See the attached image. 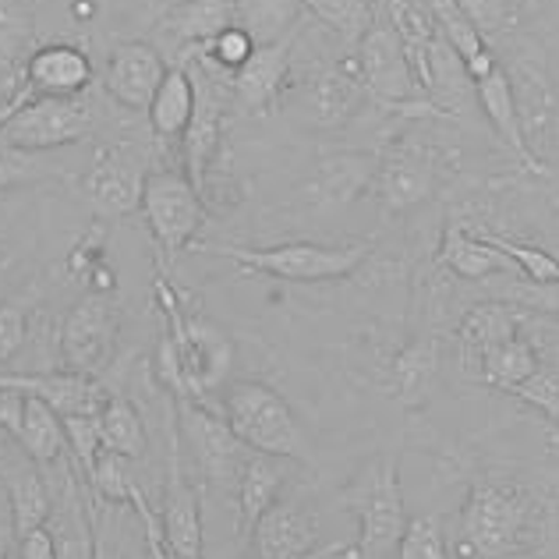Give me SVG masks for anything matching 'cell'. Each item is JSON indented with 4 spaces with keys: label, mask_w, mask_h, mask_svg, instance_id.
Returning a JSON list of instances; mask_svg holds the SVG:
<instances>
[{
    "label": "cell",
    "mask_w": 559,
    "mask_h": 559,
    "mask_svg": "<svg viewBox=\"0 0 559 559\" xmlns=\"http://www.w3.org/2000/svg\"><path fill=\"white\" fill-rule=\"evenodd\" d=\"M145 114H150V128L156 139H164V142L185 139L191 114H195V79H191V71L185 64L167 68V79L159 82V90Z\"/></svg>",
    "instance_id": "obj_24"
},
{
    "label": "cell",
    "mask_w": 559,
    "mask_h": 559,
    "mask_svg": "<svg viewBox=\"0 0 559 559\" xmlns=\"http://www.w3.org/2000/svg\"><path fill=\"white\" fill-rule=\"evenodd\" d=\"M429 8H432L439 36H443L453 47V53L461 57V64L467 68L471 82L489 75V71L496 68V57L489 50V43H485V36L478 33L475 25H471V19L461 11L457 0H429Z\"/></svg>",
    "instance_id": "obj_26"
},
{
    "label": "cell",
    "mask_w": 559,
    "mask_h": 559,
    "mask_svg": "<svg viewBox=\"0 0 559 559\" xmlns=\"http://www.w3.org/2000/svg\"><path fill=\"white\" fill-rule=\"evenodd\" d=\"M510 333H518V319L503 305H478L475 312H467L461 322V358L467 369H478L485 350Z\"/></svg>",
    "instance_id": "obj_32"
},
{
    "label": "cell",
    "mask_w": 559,
    "mask_h": 559,
    "mask_svg": "<svg viewBox=\"0 0 559 559\" xmlns=\"http://www.w3.org/2000/svg\"><path fill=\"white\" fill-rule=\"evenodd\" d=\"M219 139V99L213 90H195V114H191V124L185 131V164L188 174L185 178L199 188V195L205 191V170H210V159Z\"/></svg>",
    "instance_id": "obj_27"
},
{
    "label": "cell",
    "mask_w": 559,
    "mask_h": 559,
    "mask_svg": "<svg viewBox=\"0 0 559 559\" xmlns=\"http://www.w3.org/2000/svg\"><path fill=\"white\" fill-rule=\"evenodd\" d=\"M0 390L4 393H25L39 396L43 404H50L61 418L71 415H99L103 404L110 401V393L99 386L96 376L82 372H25V376H0Z\"/></svg>",
    "instance_id": "obj_16"
},
{
    "label": "cell",
    "mask_w": 559,
    "mask_h": 559,
    "mask_svg": "<svg viewBox=\"0 0 559 559\" xmlns=\"http://www.w3.org/2000/svg\"><path fill=\"white\" fill-rule=\"evenodd\" d=\"M439 376V344L436 341H415L404 347L393 361V390L396 401L404 404H421L429 396L432 382Z\"/></svg>",
    "instance_id": "obj_31"
},
{
    "label": "cell",
    "mask_w": 559,
    "mask_h": 559,
    "mask_svg": "<svg viewBox=\"0 0 559 559\" xmlns=\"http://www.w3.org/2000/svg\"><path fill=\"white\" fill-rule=\"evenodd\" d=\"M376 188H379L382 205L393 213H404L411 205L425 202L436 188L432 156L418 150V145H401V150H393L386 159H382Z\"/></svg>",
    "instance_id": "obj_19"
},
{
    "label": "cell",
    "mask_w": 559,
    "mask_h": 559,
    "mask_svg": "<svg viewBox=\"0 0 559 559\" xmlns=\"http://www.w3.org/2000/svg\"><path fill=\"white\" fill-rule=\"evenodd\" d=\"M142 216L150 224V234L164 259H174L178 252L195 241L202 227V195L185 174L174 170H150L142 188Z\"/></svg>",
    "instance_id": "obj_6"
},
{
    "label": "cell",
    "mask_w": 559,
    "mask_h": 559,
    "mask_svg": "<svg viewBox=\"0 0 559 559\" xmlns=\"http://www.w3.org/2000/svg\"><path fill=\"white\" fill-rule=\"evenodd\" d=\"M178 425L205 481L216 485L219 492L234 496V485H238V471L248 457V447H241V439L230 432L224 415L195 404L191 396H178Z\"/></svg>",
    "instance_id": "obj_7"
},
{
    "label": "cell",
    "mask_w": 559,
    "mask_h": 559,
    "mask_svg": "<svg viewBox=\"0 0 559 559\" xmlns=\"http://www.w3.org/2000/svg\"><path fill=\"white\" fill-rule=\"evenodd\" d=\"M475 85V96L481 103V110L485 117L492 121L496 128V135L503 139V145L524 164V170H542V164L535 159V153L527 150V142H524V131H521V117H518V99H513V82H510V71L503 68H492L489 75H481L471 82Z\"/></svg>",
    "instance_id": "obj_20"
},
{
    "label": "cell",
    "mask_w": 559,
    "mask_h": 559,
    "mask_svg": "<svg viewBox=\"0 0 559 559\" xmlns=\"http://www.w3.org/2000/svg\"><path fill=\"white\" fill-rule=\"evenodd\" d=\"M0 425H4L14 436V443L25 450V457L39 467H53L68 457L64 421L50 404H43L39 396L0 390Z\"/></svg>",
    "instance_id": "obj_11"
},
{
    "label": "cell",
    "mask_w": 559,
    "mask_h": 559,
    "mask_svg": "<svg viewBox=\"0 0 559 559\" xmlns=\"http://www.w3.org/2000/svg\"><path fill=\"white\" fill-rule=\"evenodd\" d=\"M61 421H64V439H68V457L75 461L82 478H90L96 461H99V453H103L99 415H71Z\"/></svg>",
    "instance_id": "obj_36"
},
{
    "label": "cell",
    "mask_w": 559,
    "mask_h": 559,
    "mask_svg": "<svg viewBox=\"0 0 559 559\" xmlns=\"http://www.w3.org/2000/svg\"><path fill=\"white\" fill-rule=\"evenodd\" d=\"M510 393H513V396H521L524 404L538 407L549 421L559 425V372H552V369H538L535 376H527V379L521 382V386H513Z\"/></svg>",
    "instance_id": "obj_39"
},
{
    "label": "cell",
    "mask_w": 559,
    "mask_h": 559,
    "mask_svg": "<svg viewBox=\"0 0 559 559\" xmlns=\"http://www.w3.org/2000/svg\"><path fill=\"white\" fill-rule=\"evenodd\" d=\"M396 559H450L447 535L436 518H411L401 542H396Z\"/></svg>",
    "instance_id": "obj_37"
},
{
    "label": "cell",
    "mask_w": 559,
    "mask_h": 559,
    "mask_svg": "<svg viewBox=\"0 0 559 559\" xmlns=\"http://www.w3.org/2000/svg\"><path fill=\"white\" fill-rule=\"evenodd\" d=\"M234 25L252 39V47H276L294 39L301 22V0H230Z\"/></svg>",
    "instance_id": "obj_25"
},
{
    "label": "cell",
    "mask_w": 559,
    "mask_h": 559,
    "mask_svg": "<svg viewBox=\"0 0 559 559\" xmlns=\"http://www.w3.org/2000/svg\"><path fill=\"white\" fill-rule=\"evenodd\" d=\"M255 559H305L319 542V521L301 503H276L248 532Z\"/></svg>",
    "instance_id": "obj_17"
},
{
    "label": "cell",
    "mask_w": 559,
    "mask_h": 559,
    "mask_svg": "<svg viewBox=\"0 0 559 559\" xmlns=\"http://www.w3.org/2000/svg\"><path fill=\"white\" fill-rule=\"evenodd\" d=\"M93 103L82 96H36L22 103L4 124L0 142L25 153H53L61 145H75L93 131Z\"/></svg>",
    "instance_id": "obj_5"
},
{
    "label": "cell",
    "mask_w": 559,
    "mask_h": 559,
    "mask_svg": "<svg viewBox=\"0 0 559 559\" xmlns=\"http://www.w3.org/2000/svg\"><path fill=\"white\" fill-rule=\"evenodd\" d=\"M93 85V61L82 47L47 43L36 47L22 64V85H14L25 103L36 96H82Z\"/></svg>",
    "instance_id": "obj_13"
},
{
    "label": "cell",
    "mask_w": 559,
    "mask_h": 559,
    "mask_svg": "<svg viewBox=\"0 0 559 559\" xmlns=\"http://www.w3.org/2000/svg\"><path fill=\"white\" fill-rule=\"evenodd\" d=\"M145 178H150V164L139 145H107L96 153L93 167L82 174V195L96 216L121 219L142 205Z\"/></svg>",
    "instance_id": "obj_8"
},
{
    "label": "cell",
    "mask_w": 559,
    "mask_h": 559,
    "mask_svg": "<svg viewBox=\"0 0 559 559\" xmlns=\"http://www.w3.org/2000/svg\"><path fill=\"white\" fill-rule=\"evenodd\" d=\"M510 19L521 22H556L559 19V0H507Z\"/></svg>",
    "instance_id": "obj_43"
},
{
    "label": "cell",
    "mask_w": 559,
    "mask_h": 559,
    "mask_svg": "<svg viewBox=\"0 0 559 559\" xmlns=\"http://www.w3.org/2000/svg\"><path fill=\"white\" fill-rule=\"evenodd\" d=\"M53 174H61V164H53L50 153H25L0 142V191L53 178Z\"/></svg>",
    "instance_id": "obj_35"
},
{
    "label": "cell",
    "mask_w": 559,
    "mask_h": 559,
    "mask_svg": "<svg viewBox=\"0 0 559 559\" xmlns=\"http://www.w3.org/2000/svg\"><path fill=\"white\" fill-rule=\"evenodd\" d=\"M117 341V308L110 294L93 290L71 308L61 322V361L64 369L96 376L110 365Z\"/></svg>",
    "instance_id": "obj_9"
},
{
    "label": "cell",
    "mask_w": 559,
    "mask_h": 559,
    "mask_svg": "<svg viewBox=\"0 0 559 559\" xmlns=\"http://www.w3.org/2000/svg\"><path fill=\"white\" fill-rule=\"evenodd\" d=\"M167 79V61L153 43L128 39L114 47L103 68V90L124 110H150V103Z\"/></svg>",
    "instance_id": "obj_12"
},
{
    "label": "cell",
    "mask_w": 559,
    "mask_h": 559,
    "mask_svg": "<svg viewBox=\"0 0 559 559\" xmlns=\"http://www.w3.org/2000/svg\"><path fill=\"white\" fill-rule=\"evenodd\" d=\"M4 489H8V503H11V532L14 538H22L28 532H36L50 521L53 510V496L50 485L43 478V467L33 461L22 464H8L4 467Z\"/></svg>",
    "instance_id": "obj_23"
},
{
    "label": "cell",
    "mask_w": 559,
    "mask_h": 559,
    "mask_svg": "<svg viewBox=\"0 0 559 559\" xmlns=\"http://www.w3.org/2000/svg\"><path fill=\"white\" fill-rule=\"evenodd\" d=\"M28 333V308L25 301H0V361L14 358Z\"/></svg>",
    "instance_id": "obj_40"
},
{
    "label": "cell",
    "mask_w": 559,
    "mask_h": 559,
    "mask_svg": "<svg viewBox=\"0 0 559 559\" xmlns=\"http://www.w3.org/2000/svg\"><path fill=\"white\" fill-rule=\"evenodd\" d=\"M93 524H96V556L93 559H121L114 549V542L107 538V532H103V524L96 518H93Z\"/></svg>",
    "instance_id": "obj_45"
},
{
    "label": "cell",
    "mask_w": 559,
    "mask_h": 559,
    "mask_svg": "<svg viewBox=\"0 0 559 559\" xmlns=\"http://www.w3.org/2000/svg\"><path fill=\"white\" fill-rule=\"evenodd\" d=\"M538 369H542V361L535 355V347L527 344L521 333H510V336H503V341H496L478 361L481 379L489 382V386L507 390V393L513 386H521V382L527 376H535Z\"/></svg>",
    "instance_id": "obj_29"
},
{
    "label": "cell",
    "mask_w": 559,
    "mask_h": 559,
    "mask_svg": "<svg viewBox=\"0 0 559 559\" xmlns=\"http://www.w3.org/2000/svg\"><path fill=\"white\" fill-rule=\"evenodd\" d=\"M485 241L492 248H499L510 262L513 270L521 276H527L532 284L538 287H559V259L542 252V248H532V245H518V241H507V238H496V234H485Z\"/></svg>",
    "instance_id": "obj_34"
},
{
    "label": "cell",
    "mask_w": 559,
    "mask_h": 559,
    "mask_svg": "<svg viewBox=\"0 0 559 559\" xmlns=\"http://www.w3.org/2000/svg\"><path fill=\"white\" fill-rule=\"evenodd\" d=\"M99 439L103 450L117 453L124 461H142L150 450V436H145V421L139 407L124 401V396H110L99 411Z\"/></svg>",
    "instance_id": "obj_30"
},
{
    "label": "cell",
    "mask_w": 559,
    "mask_h": 559,
    "mask_svg": "<svg viewBox=\"0 0 559 559\" xmlns=\"http://www.w3.org/2000/svg\"><path fill=\"white\" fill-rule=\"evenodd\" d=\"M439 259H443L447 270H453L464 280H485V276H496V273H513V262L499 252V248H492L485 238H475V234L457 230V227L447 230V241H443Z\"/></svg>",
    "instance_id": "obj_28"
},
{
    "label": "cell",
    "mask_w": 559,
    "mask_h": 559,
    "mask_svg": "<svg viewBox=\"0 0 559 559\" xmlns=\"http://www.w3.org/2000/svg\"><path fill=\"white\" fill-rule=\"evenodd\" d=\"M284 489V467L280 457L270 453H255L248 450V457L238 471V485H234V499H238V532L248 538V532L259 524V518L266 513Z\"/></svg>",
    "instance_id": "obj_22"
},
{
    "label": "cell",
    "mask_w": 559,
    "mask_h": 559,
    "mask_svg": "<svg viewBox=\"0 0 559 559\" xmlns=\"http://www.w3.org/2000/svg\"><path fill=\"white\" fill-rule=\"evenodd\" d=\"M234 28V4L230 0H181L167 14H159L153 28V47L178 50V53H199L210 50L213 43Z\"/></svg>",
    "instance_id": "obj_14"
},
{
    "label": "cell",
    "mask_w": 559,
    "mask_h": 559,
    "mask_svg": "<svg viewBox=\"0 0 559 559\" xmlns=\"http://www.w3.org/2000/svg\"><path fill=\"white\" fill-rule=\"evenodd\" d=\"M290 68V39L276 47H255L252 57L230 71V96L245 114H266L284 93V79Z\"/></svg>",
    "instance_id": "obj_18"
},
{
    "label": "cell",
    "mask_w": 559,
    "mask_h": 559,
    "mask_svg": "<svg viewBox=\"0 0 559 559\" xmlns=\"http://www.w3.org/2000/svg\"><path fill=\"white\" fill-rule=\"evenodd\" d=\"M358 79L379 103H411L418 96L415 71L393 22H372L358 36Z\"/></svg>",
    "instance_id": "obj_10"
},
{
    "label": "cell",
    "mask_w": 559,
    "mask_h": 559,
    "mask_svg": "<svg viewBox=\"0 0 559 559\" xmlns=\"http://www.w3.org/2000/svg\"><path fill=\"white\" fill-rule=\"evenodd\" d=\"M159 524H164V542L170 559H202V507L195 485L188 481L178 443L170 439L167 457V481H164V507H159Z\"/></svg>",
    "instance_id": "obj_15"
},
{
    "label": "cell",
    "mask_w": 559,
    "mask_h": 559,
    "mask_svg": "<svg viewBox=\"0 0 559 559\" xmlns=\"http://www.w3.org/2000/svg\"><path fill=\"white\" fill-rule=\"evenodd\" d=\"M457 4H461V11L467 14L471 25H475L481 36L499 33V28H503L507 19H510L507 0H457Z\"/></svg>",
    "instance_id": "obj_42"
},
{
    "label": "cell",
    "mask_w": 559,
    "mask_h": 559,
    "mask_svg": "<svg viewBox=\"0 0 559 559\" xmlns=\"http://www.w3.org/2000/svg\"><path fill=\"white\" fill-rule=\"evenodd\" d=\"M202 252L224 255L241 262L245 270L270 273L276 280H290V284H322V280L350 276L365 259H369L372 245H312V241H290L273 248H227V245H202Z\"/></svg>",
    "instance_id": "obj_2"
},
{
    "label": "cell",
    "mask_w": 559,
    "mask_h": 559,
    "mask_svg": "<svg viewBox=\"0 0 559 559\" xmlns=\"http://www.w3.org/2000/svg\"><path fill=\"white\" fill-rule=\"evenodd\" d=\"M252 50H255V47H252V39H248V36L241 33V28L234 25V28H227V33L213 43L210 53H205V57H210V61L219 64V68L238 71V68L248 61V57H252Z\"/></svg>",
    "instance_id": "obj_41"
},
{
    "label": "cell",
    "mask_w": 559,
    "mask_h": 559,
    "mask_svg": "<svg viewBox=\"0 0 559 559\" xmlns=\"http://www.w3.org/2000/svg\"><path fill=\"white\" fill-rule=\"evenodd\" d=\"M532 503L518 485L478 481L471 489L461 518L464 552L475 559H499L513 552L527 535Z\"/></svg>",
    "instance_id": "obj_4"
},
{
    "label": "cell",
    "mask_w": 559,
    "mask_h": 559,
    "mask_svg": "<svg viewBox=\"0 0 559 559\" xmlns=\"http://www.w3.org/2000/svg\"><path fill=\"white\" fill-rule=\"evenodd\" d=\"M301 8H308L322 19L336 33H347V36H361L365 33V4L361 0H301Z\"/></svg>",
    "instance_id": "obj_38"
},
{
    "label": "cell",
    "mask_w": 559,
    "mask_h": 559,
    "mask_svg": "<svg viewBox=\"0 0 559 559\" xmlns=\"http://www.w3.org/2000/svg\"><path fill=\"white\" fill-rule=\"evenodd\" d=\"M224 421L241 439V447L270 453L280 461H312L301 421L294 418L290 404L273 386L259 379L230 382L224 393Z\"/></svg>",
    "instance_id": "obj_1"
},
{
    "label": "cell",
    "mask_w": 559,
    "mask_h": 559,
    "mask_svg": "<svg viewBox=\"0 0 559 559\" xmlns=\"http://www.w3.org/2000/svg\"><path fill=\"white\" fill-rule=\"evenodd\" d=\"M347 507L358 513V559H386L407 527L401 475L393 457H376L347 489Z\"/></svg>",
    "instance_id": "obj_3"
},
{
    "label": "cell",
    "mask_w": 559,
    "mask_h": 559,
    "mask_svg": "<svg viewBox=\"0 0 559 559\" xmlns=\"http://www.w3.org/2000/svg\"><path fill=\"white\" fill-rule=\"evenodd\" d=\"M361 79H358V68L355 71H344V68H326L319 71L316 79H308L301 85V110L308 114V121L319 124V128H333V124H344L350 114L358 107V96H361Z\"/></svg>",
    "instance_id": "obj_21"
},
{
    "label": "cell",
    "mask_w": 559,
    "mask_h": 559,
    "mask_svg": "<svg viewBox=\"0 0 559 559\" xmlns=\"http://www.w3.org/2000/svg\"><path fill=\"white\" fill-rule=\"evenodd\" d=\"M28 39H33V8H28V0H0V75H11Z\"/></svg>",
    "instance_id": "obj_33"
},
{
    "label": "cell",
    "mask_w": 559,
    "mask_h": 559,
    "mask_svg": "<svg viewBox=\"0 0 559 559\" xmlns=\"http://www.w3.org/2000/svg\"><path fill=\"white\" fill-rule=\"evenodd\" d=\"M19 559H57L53 535H50V527H47V524L19 538Z\"/></svg>",
    "instance_id": "obj_44"
}]
</instances>
